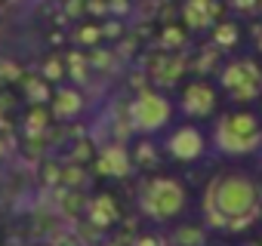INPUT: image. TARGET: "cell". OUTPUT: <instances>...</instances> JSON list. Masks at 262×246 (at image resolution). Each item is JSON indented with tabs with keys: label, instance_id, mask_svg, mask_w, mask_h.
<instances>
[{
	"label": "cell",
	"instance_id": "ba28073f",
	"mask_svg": "<svg viewBox=\"0 0 262 246\" xmlns=\"http://www.w3.org/2000/svg\"><path fill=\"white\" fill-rule=\"evenodd\" d=\"M225 0H182L179 4V16H182V25L194 34H204V31H213L219 22H222V13H225Z\"/></svg>",
	"mask_w": 262,
	"mask_h": 246
},
{
	"label": "cell",
	"instance_id": "277c9868",
	"mask_svg": "<svg viewBox=\"0 0 262 246\" xmlns=\"http://www.w3.org/2000/svg\"><path fill=\"white\" fill-rule=\"evenodd\" d=\"M179 120L182 114L176 99L158 86H145L126 102V130L136 139H161Z\"/></svg>",
	"mask_w": 262,
	"mask_h": 246
},
{
	"label": "cell",
	"instance_id": "603a6c76",
	"mask_svg": "<svg viewBox=\"0 0 262 246\" xmlns=\"http://www.w3.org/2000/svg\"><path fill=\"white\" fill-rule=\"evenodd\" d=\"M31 246H53V243H31Z\"/></svg>",
	"mask_w": 262,
	"mask_h": 246
},
{
	"label": "cell",
	"instance_id": "8fae6325",
	"mask_svg": "<svg viewBox=\"0 0 262 246\" xmlns=\"http://www.w3.org/2000/svg\"><path fill=\"white\" fill-rule=\"evenodd\" d=\"M83 218H86L93 228H99V231H108V228H114V225L120 222V206H117L114 194H108V191H99V194L86 197Z\"/></svg>",
	"mask_w": 262,
	"mask_h": 246
},
{
	"label": "cell",
	"instance_id": "5b68a950",
	"mask_svg": "<svg viewBox=\"0 0 262 246\" xmlns=\"http://www.w3.org/2000/svg\"><path fill=\"white\" fill-rule=\"evenodd\" d=\"M216 83L231 105H253L262 99V65L253 56H231L219 65Z\"/></svg>",
	"mask_w": 262,
	"mask_h": 246
},
{
	"label": "cell",
	"instance_id": "30bf717a",
	"mask_svg": "<svg viewBox=\"0 0 262 246\" xmlns=\"http://www.w3.org/2000/svg\"><path fill=\"white\" fill-rule=\"evenodd\" d=\"M96 169L99 176H111V179H123L136 169V160H133V151L126 145H105L99 148L96 154Z\"/></svg>",
	"mask_w": 262,
	"mask_h": 246
},
{
	"label": "cell",
	"instance_id": "2e32d148",
	"mask_svg": "<svg viewBox=\"0 0 262 246\" xmlns=\"http://www.w3.org/2000/svg\"><path fill=\"white\" fill-rule=\"evenodd\" d=\"M25 89H28V95H31V102H34V105H50V99H53V89H56V86H53L47 77H40V74H37V77H28V80H25Z\"/></svg>",
	"mask_w": 262,
	"mask_h": 246
},
{
	"label": "cell",
	"instance_id": "ac0fdd59",
	"mask_svg": "<svg viewBox=\"0 0 262 246\" xmlns=\"http://www.w3.org/2000/svg\"><path fill=\"white\" fill-rule=\"evenodd\" d=\"M161 148V142L155 145V139H139V145L133 148V160H136V166H142V169H148L155 160H158V151Z\"/></svg>",
	"mask_w": 262,
	"mask_h": 246
},
{
	"label": "cell",
	"instance_id": "6da1fadb",
	"mask_svg": "<svg viewBox=\"0 0 262 246\" xmlns=\"http://www.w3.org/2000/svg\"><path fill=\"white\" fill-rule=\"evenodd\" d=\"M201 222L219 234H241L262 222V182L244 166L213 173L201 194Z\"/></svg>",
	"mask_w": 262,
	"mask_h": 246
},
{
	"label": "cell",
	"instance_id": "8992f818",
	"mask_svg": "<svg viewBox=\"0 0 262 246\" xmlns=\"http://www.w3.org/2000/svg\"><path fill=\"white\" fill-rule=\"evenodd\" d=\"M158 142H161V151L176 163H198L213 151L210 130L204 123H194V120H179L176 127L167 130Z\"/></svg>",
	"mask_w": 262,
	"mask_h": 246
},
{
	"label": "cell",
	"instance_id": "d6986e66",
	"mask_svg": "<svg viewBox=\"0 0 262 246\" xmlns=\"http://www.w3.org/2000/svg\"><path fill=\"white\" fill-rule=\"evenodd\" d=\"M185 34H188L185 25H167V28L158 34V43H161V50H182Z\"/></svg>",
	"mask_w": 262,
	"mask_h": 246
},
{
	"label": "cell",
	"instance_id": "7a4b0ae2",
	"mask_svg": "<svg viewBox=\"0 0 262 246\" xmlns=\"http://www.w3.org/2000/svg\"><path fill=\"white\" fill-rule=\"evenodd\" d=\"M210 145L225 160L262 154V114L250 105H231L210 120Z\"/></svg>",
	"mask_w": 262,
	"mask_h": 246
},
{
	"label": "cell",
	"instance_id": "5bb4252c",
	"mask_svg": "<svg viewBox=\"0 0 262 246\" xmlns=\"http://www.w3.org/2000/svg\"><path fill=\"white\" fill-rule=\"evenodd\" d=\"M71 40L83 50H96L102 40H105V31H102V22H77L74 31H71Z\"/></svg>",
	"mask_w": 262,
	"mask_h": 246
},
{
	"label": "cell",
	"instance_id": "3957f363",
	"mask_svg": "<svg viewBox=\"0 0 262 246\" xmlns=\"http://www.w3.org/2000/svg\"><path fill=\"white\" fill-rule=\"evenodd\" d=\"M136 206L145 222H151L158 228H173L176 222L191 215L194 197H191V188L179 176L148 173L136 188Z\"/></svg>",
	"mask_w": 262,
	"mask_h": 246
},
{
	"label": "cell",
	"instance_id": "d4e9b609",
	"mask_svg": "<svg viewBox=\"0 0 262 246\" xmlns=\"http://www.w3.org/2000/svg\"><path fill=\"white\" fill-rule=\"evenodd\" d=\"M0 191H4V185H0Z\"/></svg>",
	"mask_w": 262,
	"mask_h": 246
},
{
	"label": "cell",
	"instance_id": "7402d4cb",
	"mask_svg": "<svg viewBox=\"0 0 262 246\" xmlns=\"http://www.w3.org/2000/svg\"><path fill=\"white\" fill-rule=\"evenodd\" d=\"M250 37H253V50H256V56H262V19H259V22L253 25Z\"/></svg>",
	"mask_w": 262,
	"mask_h": 246
},
{
	"label": "cell",
	"instance_id": "ffe728a7",
	"mask_svg": "<svg viewBox=\"0 0 262 246\" xmlns=\"http://www.w3.org/2000/svg\"><path fill=\"white\" fill-rule=\"evenodd\" d=\"M225 7L237 16H250V13L259 10V0H225Z\"/></svg>",
	"mask_w": 262,
	"mask_h": 246
},
{
	"label": "cell",
	"instance_id": "52a82bcc",
	"mask_svg": "<svg viewBox=\"0 0 262 246\" xmlns=\"http://www.w3.org/2000/svg\"><path fill=\"white\" fill-rule=\"evenodd\" d=\"M176 105H179V114L182 120H194V123H210L222 108V89L216 80H207V77H191L182 83L179 95H176Z\"/></svg>",
	"mask_w": 262,
	"mask_h": 246
},
{
	"label": "cell",
	"instance_id": "e0dca14e",
	"mask_svg": "<svg viewBox=\"0 0 262 246\" xmlns=\"http://www.w3.org/2000/svg\"><path fill=\"white\" fill-rule=\"evenodd\" d=\"M50 117H53V111H50V105H34V111H28L25 114V133L31 136H40L43 130H47V123H50Z\"/></svg>",
	"mask_w": 262,
	"mask_h": 246
},
{
	"label": "cell",
	"instance_id": "9c48e42d",
	"mask_svg": "<svg viewBox=\"0 0 262 246\" xmlns=\"http://www.w3.org/2000/svg\"><path fill=\"white\" fill-rule=\"evenodd\" d=\"M50 111L59 123H74L86 111V95L77 83H59L50 99Z\"/></svg>",
	"mask_w": 262,
	"mask_h": 246
},
{
	"label": "cell",
	"instance_id": "7c38bea8",
	"mask_svg": "<svg viewBox=\"0 0 262 246\" xmlns=\"http://www.w3.org/2000/svg\"><path fill=\"white\" fill-rule=\"evenodd\" d=\"M167 243L170 246H210V228L204 222L182 218L167 231Z\"/></svg>",
	"mask_w": 262,
	"mask_h": 246
},
{
	"label": "cell",
	"instance_id": "44dd1931",
	"mask_svg": "<svg viewBox=\"0 0 262 246\" xmlns=\"http://www.w3.org/2000/svg\"><path fill=\"white\" fill-rule=\"evenodd\" d=\"M133 246H170V243L164 237H158V234H142V237L133 240Z\"/></svg>",
	"mask_w": 262,
	"mask_h": 246
},
{
	"label": "cell",
	"instance_id": "4fadbf2b",
	"mask_svg": "<svg viewBox=\"0 0 262 246\" xmlns=\"http://www.w3.org/2000/svg\"><path fill=\"white\" fill-rule=\"evenodd\" d=\"M210 40H213V46H216L219 53H234V50L241 46V40H244V31H241V25H237L234 19H222V22L210 31Z\"/></svg>",
	"mask_w": 262,
	"mask_h": 246
},
{
	"label": "cell",
	"instance_id": "cb8c5ba5",
	"mask_svg": "<svg viewBox=\"0 0 262 246\" xmlns=\"http://www.w3.org/2000/svg\"><path fill=\"white\" fill-rule=\"evenodd\" d=\"M53 4H65V0H53Z\"/></svg>",
	"mask_w": 262,
	"mask_h": 246
},
{
	"label": "cell",
	"instance_id": "9a60e30c",
	"mask_svg": "<svg viewBox=\"0 0 262 246\" xmlns=\"http://www.w3.org/2000/svg\"><path fill=\"white\" fill-rule=\"evenodd\" d=\"M65 74H68V65H65V56H59V53H53V56H47L43 59V65H40V77H47L53 86H59V83H65Z\"/></svg>",
	"mask_w": 262,
	"mask_h": 246
}]
</instances>
